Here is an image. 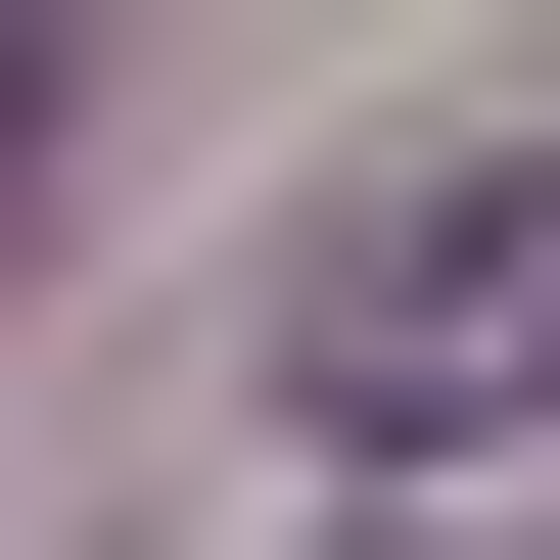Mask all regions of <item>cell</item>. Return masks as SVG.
Instances as JSON below:
<instances>
[{
    "label": "cell",
    "instance_id": "1",
    "mask_svg": "<svg viewBox=\"0 0 560 560\" xmlns=\"http://www.w3.org/2000/svg\"><path fill=\"white\" fill-rule=\"evenodd\" d=\"M280 374H327V467H467V420H560V140H514V187H374V234L280 280Z\"/></svg>",
    "mask_w": 560,
    "mask_h": 560
}]
</instances>
